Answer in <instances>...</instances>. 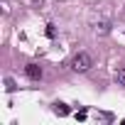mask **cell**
I'll return each instance as SVG.
<instances>
[{"label": "cell", "mask_w": 125, "mask_h": 125, "mask_svg": "<svg viewBox=\"0 0 125 125\" xmlns=\"http://www.w3.org/2000/svg\"><path fill=\"white\" fill-rule=\"evenodd\" d=\"M91 66H93V56H91L88 52H79V54L74 56V61H71V69L79 71V74H86Z\"/></svg>", "instance_id": "6da1fadb"}, {"label": "cell", "mask_w": 125, "mask_h": 125, "mask_svg": "<svg viewBox=\"0 0 125 125\" xmlns=\"http://www.w3.org/2000/svg\"><path fill=\"white\" fill-rule=\"evenodd\" d=\"M25 74H27L32 81H39V79H42V66H39V64H27V66H25Z\"/></svg>", "instance_id": "7a4b0ae2"}, {"label": "cell", "mask_w": 125, "mask_h": 125, "mask_svg": "<svg viewBox=\"0 0 125 125\" xmlns=\"http://www.w3.org/2000/svg\"><path fill=\"white\" fill-rule=\"evenodd\" d=\"M93 30H96V34L105 37V34H110V22H105V20H103V22H96V27H93Z\"/></svg>", "instance_id": "3957f363"}, {"label": "cell", "mask_w": 125, "mask_h": 125, "mask_svg": "<svg viewBox=\"0 0 125 125\" xmlns=\"http://www.w3.org/2000/svg\"><path fill=\"white\" fill-rule=\"evenodd\" d=\"M52 110H54V113H56L59 118H64V115H69V113H71L66 103H54V108H52Z\"/></svg>", "instance_id": "277c9868"}, {"label": "cell", "mask_w": 125, "mask_h": 125, "mask_svg": "<svg viewBox=\"0 0 125 125\" xmlns=\"http://www.w3.org/2000/svg\"><path fill=\"white\" fill-rule=\"evenodd\" d=\"M115 81H118L120 86H125V66H120V69L115 71Z\"/></svg>", "instance_id": "5b68a950"}, {"label": "cell", "mask_w": 125, "mask_h": 125, "mask_svg": "<svg viewBox=\"0 0 125 125\" xmlns=\"http://www.w3.org/2000/svg\"><path fill=\"white\" fill-rule=\"evenodd\" d=\"M42 3H44V0H34V5H42Z\"/></svg>", "instance_id": "8992f818"}]
</instances>
